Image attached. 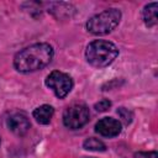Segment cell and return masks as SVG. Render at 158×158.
I'll list each match as a JSON object with an SVG mask.
<instances>
[{"label":"cell","mask_w":158,"mask_h":158,"mask_svg":"<svg viewBox=\"0 0 158 158\" xmlns=\"http://www.w3.org/2000/svg\"><path fill=\"white\" fill-rule=\"evenodd\" d=\"M157 152H138L135 154V158H157Z\"/></svg>","instance_id":"cell-13"},{"label":"cell","mask_w":158,"mask_h":158,"mask_svg":"<svg viewBox=\"0 0 158 158\" xmlns=\"http://www.w3.org/2000/svg\"><path fill=\"white\" fill-rule=\"evenodd\" d=\"M83 147L85 149H89V151H98V152H104L106 149V146L102 141L98 139V138H94V137H90V138H86L83 143Z\"/></svg>","instance_id":"cell-10"},{"label":"cell","mask_w":158,"mask_h":158,"mask_svg":"<svg viewBox=\"0 0 158 158\" xmlns=\"http://www.w3.org/2000/svg\"><path fill=\"white\" fill-rule=\"evenodd\" d=\"M157 9H158L157 2H151V4L144 6V9L142 11V17H143V21H144L146 26L153 27V26L157 25V22H158V20H157Z\"/></svg>","instance_id":"cell-9"},{"label":"cell","mask_w":158,"mask_h":158,"mask_svg":"<svg viewBox=\"0 0 158 158\" xmlns=\"http://www.w3.org/2000/svg\"><path fill=\"white\" fill-rule=\"evenodd\" d=\"M7 127L10 128L11 132H14L17 136H23L25 133H27V131L31 127V122L28 120V117L22 114V112H16L12 114L9 118H7Z\"/></svg>","instance_id":"cell-7"},{"label":"cell","mask_w":158,"mask_h":158,"mask_svg":"<svg viewBox=\"0 0 158 158\" xmlns=\"http://www.w3.org/2000/svg\"><path fill=\"white\" fill-rule=\"evenodd\" d=\"M46 85L53 90L57 98L62 99L69 94V91L73 88V80L72 78L59 70H53L49 73V75L46 78Z\"/></svg>","instance_id":"cell-5"},{"label":"cell","mask_w":158,"mask_h":158,"mask_svg":"<svg viewBox=\"0 0 158 158\" xmlns=\"http://www.w3.org/2000/svg\"><path fill=\"white\" fill-rule=\"evenodd\" d=\"M121 20V11L117 9H107L86 22V30L93 35H106L111 32Z\"/></svg>","instance_id":"cell-3"},{"label":"cell","mask_w":158,"mask_h":158,"mask_svg":"<svg viewBox=\"0 0 158 158\" xmlns=\"http://www.w3.org/2000/svg\"><path fill=\"white\" fill-rule=\"evenodd\" d=\"M53 114H54V109L51 105H41L37 109H35L32 112L33 118L41 125L49 123L53 117Z\"/></svg>","instance_id":"cell-8"},{"label":"cell","mask_w":158,"mask_h":158,"mask_svg":"<svg viewBox=\"0 0 158 158\" xmlns=\"http://www.w3.org/2000/svg\"><path fill=\"white\" fill-rule=\"evenodd\" d=\"M110 106H111V101L109 100V99H101L99 102H96L95 104V110L98 111V112H104V111H106L107 109H110Z\"/></svg>","instance_id":"cell-12"},{"label":"cell","mask_w":158,"mask_h":158,"mask_svg":"<svg viewBox=\"0 0 158 158\" xmlns=\"http://www.w3.org/2000/svg\"><path fill=\"white\" fill-rule=\"evenodd\" d=\"M117 114H118V116L121 117V120L123 121L125 125L131 123V121H132V112L131 111H128L125 107H120V109H117Z\"/></svg>","instance_id":"cell-11"},{"label":"cell","mask_w":158,"mask_h":158,"mask_svg":"<svg viewBox=\"0 0 158 158\" xmlns=\"http://www.w3.org/2000/svg\"><path fill=\"white\" fill-rule=\"evenodd\" d=\"M89 109L84 104H74L65 109L63 114V123L70 130H78L89 121Z\"/></svg>","instance_id":"cell-4"},{"label":"cell","mask_w":158,"mask_h":158,"mask_svg":"<svg viewBox=\"0 0 158 158\" xmlns=\"http://www.w3.org/2000/svg\"><path fill=\"white\" fill-rule=\"evenodd\" d=\"M95 131L104 137H115L121 132V123L112 117H102L96 122Z\"/></svg>","instance_id":"cell-6"},{"label":"cell","mask_w":158,"mask_h":158,"mask_svg":"<svg viewBox=\"0 0 158 158\" xmlns=\"http://www.w3.org/2000/svg\"><path fill=\"white\" fill-rule=\"evenodd\" d=\"M53 48L48 43H35L16 53L14 67L21 73L36 72L48 65L53 59Z\"/></svg>","instance_id":"cell-1"},{"label":"cell","mask_w":158,"mask_h":158,"mask_svg":"<svg viewBox=\"0 0 158 158\" xmlns=\"http://www.w3.org/2000/svg\"><path fill=\"white\" fill-rule=\"evenodd\" d=\"M118 56L117 47L105 40H95L90 42L85 49V57L89 64L96 68L107 67Z\"/></svg>","instance_id":"cell-2"}]
</instances>
